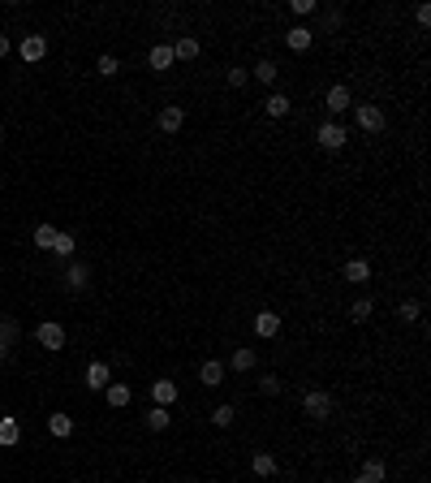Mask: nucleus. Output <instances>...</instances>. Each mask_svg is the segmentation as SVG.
<instances>
[{
  "instance_id": "nucleus-1",
  "label": "nucleus",
  "mask_w": 431,
  "mask_h": 483,
  "mask_svg": "<svg viewBox=\"0 0 431 483\" xmlns=\"http://www.w3.org/2000/svg\"><path fill=\"white\" fill-rule=\"evenodd\" d=\"M332 410H337V401H332V393H328V389H311L307 397H302V414H311L315 423L332 418Z\"/></svg>"
},
{
  "instance_id": "nucleus-15",
  "label": "nucleus",
  "mask_w": 431,
  "mask_h": 483,
  "mask_svg": "<svg viewBox=\"0 0 431 483\" xmlns=\"http://www.w3.org/2000/svg\"><path fill=\"white\" fill-rule=\"evenodd\" d=\"M341 277H345L349 285H366V281H371V264H366V259H349V264L341 268Z\"/></svg>"
},
{
  "instance_id": "nucleus-29",
  "label": "nucleus",
  "mask_w": 431,
  "mask_h": 483,
  "mask_svg": "<svg viewBox=\"0 0 431 483\" xmlns=\"http://www.w3.org/2000/svg\"><path fill=\"white\" fill-rule=\"evenodd\" d=\"M233 418H237V410L229 406V401H225V406H216V410H212V423H216V427H233Z\"/></svg>"
},
{
  "instance_id": "nucleus-12",
  "label": "nucleus",
  "mask_w": 431,
  "mask_h": 483,
  "mask_svg": "<svg viewBox=\"0 0 431 483\" xmlns=\"http://www.w3.org/2000/svg\"><path fill=\"white\" fill-rule=\"evenodd\" d=\"M130 397H134V389H130V384H121V380H113V384H108V389H104V401H108V406H113V410L130 406Z\"/></svg>"
},
{
  "instance_id": "nucleus-24",
  "label": "nucleus",
  "mask_w": 431,
  "mask_h": 483,
  "mask_svg": "<svg viewBox=\"0 0 431 483\" xmlns=\"http://www.w3.org/2000/svg\"><path fill=\"white\" fill-rule=\"evenodd\" d=\"M250 471H254V475H263V479H272V475H276V453H254Z\"/></svg>"
},
{
  "instance_id": "nucleus-3",
  "label": "nucleus",
  "mask_w": 431,
  "mask_h": 483,
  "mask_svg": "<svg viewBox=\"0 0 431 483\" xmlns=\"http://www.w3.org/2000/svg\"><path fill=\"white\" fill-rule=\"evenodd\" d=\"M354 121H358V130L379 134V130H384V108H379V104H354Z\"/></svg>"
},
{
  "instance_id": "nucleus-8",
  "label": "nucleus",
  "mask_w": 431,
  "mask_h": 483,
  "mask_svg": "<svg viewBox=\"0 0 431 483\" xmlns=\"http://www.w3.org/2000/svg\"><path fill=\"white\" fill-rule=\"evenodd\" d=\"M18 56L26 61V65H35V61L47 56V39H43V35H26V39L18 43Z\"/></svg>"
},
{
  "instance_id": "nucleus-35",
  "label": "nucleus",
  "mask_w": 431,
  "mask_h": 483,
  "mask_svg": "<svg viewBox=\"0 0 431 483\" xmlns=\"http://www.w3.org/2000/svg\"><path fill=\"white\" fill-rule=\"evenodd\" d=\"M289 9L298 13V18H307V13H315V0H289Z\"/></svg>"
},
{
  "instance_id": "nucleus-21",
  "label": "nucleus",
  "mask_w": 431,
  "mask_h": 483,
  "mask_svg": "<svg viewBox=\"0 0 431 483\" xmlns=\"http://www.w3.org/2000/svg\"><path fill=\"white\" fill-rule=\"evenodd\" d=\"M47 431H52L56 440H65V436H74V418L69 414H47Z\"/></svg>"
},
{
  "instance_id": "nucleus-18",
  "label": "nucleus",
  "mask_w": 431,
  "mask_h": 483,
  "mask_svg": "<svg viewBox=\"0 0 431 483\" xmlns=\"http://www.w3.org/2000/svg\"><path fill=\"white\" fill-rule=\"evenodd\" d=\"M263 108H267V117H289L294 100H289V95H280V91H272V95L263 100Z\"/></svg>"
},
{
  "instance_id": "nucleus-22",
  "label": "nucleus",
  "mask_w": 431,
  "mask_h": 483,
  "mask_svg": "<svg viewBox=\"0 0 431 483\" xmlns=\"http://www.w3.org/2000/svg\"><path fill=\"white\" fill-rule=\"evenodd\" d=\"M22 341V328L18 324H13V319L9 315H0V345H5V350H13V345H18Z\"/></svg>"
},
{
  "instance_id": "nucleus-10",
  "label": "nucleus",
  "mask_w": 431,
  "mask_h": 483,
  "mask_svg": "<svg viewBox=\"0 0 431 483\" xmlns=\"http://www.w3.org/2000/svg\"><path fill=\"white\" fill-rule=\"evenodd\" d=\"M177 397H181L177 380H155V384H151V401H155V406H164V410H168Z\"/></svg>"
},
{
  "instance_id": "nucleus-36",
  "label": "nucleus",
  "mask_w": 431,
  "mask_h": 483,
  "mask_svg": "<svg viewBox=\"0 0 431 483\" xmlns=\"http://www.w3.org/2000/svg\"><path fill=\"white\" fill-rule=\"evenodd\" d=\"M414 18H419V26H431V5H419V9H414Z\"/></svg>"
},
{
  "instance_id": "nucleus-28",
  "label": "nucleus",
  "mask_w": 431,
  "mask_h": 483,
  "mask_svg": "<svg viewBox=\"0 0 431 483\" xmlns=\"http://www.w3.org/2000/svg\"><path fill=\"white\" fill-rule=\"evenodd\" d=\"M56 237H60V229H52V224H39V229H35V246H39V250H52Z\"/></svg>"
},
{
  "instance_id": "nucleus-16",
  "label": "nucleus",
  "mask_w": 431,
  "mask_h": 483,
  "mask_svg": "<svg viewBox=\"0 0 431 483\" xmlns=\"http://www.w3.org/2000/svg\"><path fill=\"white\" fill-rule=\"evenodd\" d=\"M18 440H22V423L13 414H5V418H0V449H13Z\"/></svg>"
},
{
  "instance_id": "nucleus-11",
  "label": "nucleus",
  "mask_w": 431,
  "mask_h": 483,
  "mask_svg": "<svg viewBox=\"0 0 431 483\" xmlns=\"http://www.w3.org/2000/svg\"><path fill=\"white\" fill-rule=\"evenodd\" d=\"M159 130H164V134H177L181 130V125H186V112L177 108V104H164V108H159Z\"/></svg>"
},
{
  "instance_id": "nucleus-26",
  "label": "nucleus",
  "mask_w": 431,
  "mask_h": 483,
  "mask_svg": "<svg viewBox=\"0 0 431 483\" xmlns=\"http://www.w3.org/2000/svg\"><path fill=\"white\" fill-rule=\"evenodd\" d=\"M168 423H173V414H168L164 406H151V410H147V427H151V431H168Z\"/></svg>"
},
{
  "instance_id": "nucleus-32",
  "label": "nucleus",
  "mask_w": 431,
  "mask_h": 483,
  "mask_svg": "<svg viewBox=\"0 0 431 483\" xmlns=\"http://www.w3.org/2000/svg\"><path fill=\"white\" fill-rule=\"evenodd\" d=\"M52 255L69 259V255H74V233H60V237H56V246H52Z\"/></svg>"
},
{
  "instance_id": "nucleus-25",
  "label": "nucleus",
  "mask_w": 431,
  "mask_h": 483,
  "mask_svg": "<svg viewBox=\"0 0 431 483\" xmlns=\"http://www.w3.org/2000/svg\"><path fill=\"white\" fill-rule=\"evenodd\" d=\"M199 56V39H177V43H173V61H195Z\"/></svg>"
},
{
  "instance_id": "nucleus-19",
  "label": "nucleus",
  "mask_w": 431,
  "mask_h": 483,
  "mask_svg": "<svg viewBox=\"0 0 431 483\" xmlns=\"http://www.w3.org/2000/svg\"><path fill=\"white\" fill-rule=\"evenodd\" d=\"M147 65H151V69H159V74H164V69L173 65V47H168V43H155V47H151V52H147Z\"/></svg>"
},
{
  "instance_id": "nucleus-2",
  "label": "nucleus",
  "mask_w": 431,
  "mask_h": 483,
  "mask_svg": "<svg viewBox=\"0 0 431 483\" xmlns=\"http://www.w3.org/2000/svg\"><path fill=\"white\" fill-rule=\"evenodd\" d=\"M315 138H319V147H324V151H341L345 142H349V130H345L341 121H324L315 130Z\"/></svg>"
},
{
  "instance_id": "nucleus-20",
  "label": "nucleus",
  "mask_w": 431,
  "mask_h": 483,
  "mask_svg": "<svg viewBox=\"0 0 431 483\" xmlns=\"http://www.w3.org/2000/svg\"><path fill=\"white\" fill-rule=\"evenodd\" d=\"M276 74H280V65H276V61H272V56H263V61H259V65H254V69H250V78H259V83H263V87H272V83H276Z\"/></svg>"
},
{
  "instance_id": "nucleus-6",
  "label": "nucleus",
  "mask_w": 431,
  "mask_h": 483,
  "mask_svg": "<svg viewBox=\"0 0 431 483\" xmlns=\"http://www.w3.org/2000/svg\"><path fill=\"white\" fill-rule=\"evenodd\" d=\"M60 285H65L69 294H82V289L91 285V268L87 264H69L65 272H60Z\"/></svg>"
},
{
  "instance_id": "nucleus-13",
  "label": "nucleus",
  "mask_w": 431,
  "mask_h": 483,
  "mask_svg": "<svg viewBox=\"0 0 431 483\" xmlns=\"http://www.w3.org/2000/svg\"><path fill=\"white\" fill-rule=\"evenodd\" d=\"M285 43H289V52H307V47L315 43V30L311 26H294V30H285Z\"/></svg>"
},
{
  "instance_id": "nucleus-37",
  "label": "nucleus",
  "mask_w": 431,
  "mask_h": 483,
  "mask_svg": "<svg viewBox=\"0 0 431 483\" xmlns=\"http://www.w3.org/2000/svg\"><path fill=\"white\" fill-rule=\"evenodd\" d=\"M9 52H13V43H9L5 35H0V56H9Z\"/></svg>"
},
{
  "instance_id": "nucleus-23",
  "label": "nucleus",
  "mask_w": 431,
  "mask_h": 483,
  "mask_svg": "<svg viewBox=\"0 0 431 483\" xmlns=\"http://www.w3.org/2000/svg\"><path fill=\"white\" fill-rule=\"evenodd\" d=\"M254 363H259V354H254L250 345H242V350H233V372H254Z\"/></svg>"
},
{
  "instance_id": "nucleus-38",
  "label": "nucleus",
  "mask_w": 431,
  "mask_h": 483,
  "mask_svg": "<svg viewBox=\"0 0 431 483\" xmlns=\"http://www.w3.org/2000/svg\"><path fill=\"white\" fill-rule=\"evenodd\" d=\"M5 358H9V350H5V345H0V363H5Z\"/></svg>"
},
{
  "instance_id": "nucleus-5",
  "label": "nucleus",
  "mask_w": 431,
  "mask_h": 483,
  "mask_svg": "<svg viewBox=\"0 0 431 483\" xmlns=\"http://www.w3.org/2000/svg\"><path fill=\"white\" fill-rule=\"evenodd\" d=\"M324 108L332 112V121H337L341 117V112H349V108H354V95H349V87H328V95H324Z\"/></svg>"
},
{
  "instance_id": "nucleus-31",
  "label": "nucleus",
  "mask_w": 431,
  "mask_h": 483,
  "mask_svg": "<svg viewBox=\"0 0 431 483\" xmlns=\"http://www.w3.org/2000/svg\"><path fill=\"white\" fill-rule=\"evenodd\" d=\"M397 315H401V319H406V324H414V319H419V315H423V302H414V298H406V302H401V307H397Z\"/></svg>"
},
{
  "instance_id": "nucleus-39",
  "label": "nucleus",
  "mask_w": 431,
  "mask_h": 483,
  "mask_svg": "<svg viewBox=\"0 0 431 483\" xmlns=\"http://www.w3.org/2000/svg\"><path fill=\"white\" fill-rule=\"evenodd\" d=\"M0 142H5V130H0Z\"/></svg>"
},
{
  "instance_id": "nucleus-14",
  "label": "nucleus",
  "mask_w": 431,
  "mask_h": 483,
  "mask_svg": "<svg viewBox=\"0 0 431 483\" xmlns=\"http://www.w3.org/2000/svg\"><path fill=\"white\" fill-rule=\"evenodd\" d=\"M254 332H259L263 341H272V336L280 332V315L276 311H259V315H254Z\"/></svg>"
},
{
  "instance_id": "nucleus-30",
  "label": "nucleus",
  "mask_w": 431,
  "mask_h": 483,
  "mask_svg": "<svg viewBox=\"0 0 431 483\" xmlns=\"http://www.w3.org/2000/svg\"><path fill=\"white\" fill-rule=\"evenodd\" d=\"M117 69H121V61H117V56H108V52L95 61V74H100V78H113Z\"/></svg>"
},
{
  "instance_id": "nucleus-17",
  "label": "nucleus",
  "mask_w": 431,
  "mask_h": 483,
  "mask_svg": "<svg viewBox=\"0 0 431 483\" xmlns=\"http://www.w3.org/2000/svg\"><path fill=\"white\" fill-rule=\"evenodd\" d=\"M358 479H362V483H384V479H388V466L379 462V458H371V462H362Z\"/></svg>"
},
{
  "instance_id": "nucleus-27",
  "label": "nucleus",
  "mask_w": 431,
  "mask_h": 483,
  "mask_svg": "<svg viewBox=\"0 0 431 483\" xmlns=\"http://www.w3.org/2000/svg\"><path fill=\"white\" fill-rule=\"evenodd\" d=\"M371 315H375V302L371 298H358L354 307H349V319H354V324H366Z\"/></svg>"
},
{
  "instance_id": "nucleus-9",
  "label": "nucleus",
  "mask_w": 431,
  "mask_h": 483,
  "mask_svg": "<svg viewBox=\"0 0 431 483\" xmlns=\"http://www.w3.org/2000/svg\"><path fill=\"white\" fill-rule=\"evenodd\" d=\"M225 376H229V367L220 363V358H207V363L199 367V380L207 384V389H220V384H225Z\"/></svg>"
},
{
  "instance_id": "nucleus-33",
  "label": "nucleus",
  "mask_w": 431,
  "mask_h": 483,
  "mask_svg": "<svg viewBox=\"0 0 431 483\" xmlns=\"http://www.w3.org/2000/svg\"><path fill=\"white\" fill-rule=\"evenodd\" d=\"M259 393H263V397H276V393H280V380H276V376H263V380H259Z\"/></svg>"
},
{
  "instance_id": "nucleus-4",
  "label": "nucleus",
  "mask_w": 431,
  "mask_h": 483,
  "mask_svg": "<svg viewBox=\"0 0 431 483\" xmlns=\"http://www.w3.org/2000/svg\"><path fill=\"white\" fill-rule=\"evenodd\" d=\"M35 341H39L43 350H52V354H56L60 345H65V328H60L56 319H43V324L35 328Z\"/></svg>"
},
{
  "instance_id": "nucleus-34",
  "label": "nucleus",
  "mask_w": 431,
  "mask_h": 483,
  "mask_svg": "<svg viewBox=\"0 0 431 483\" xmlns=\"http://www.w3.org/2000/svg\"><path fill=\"white\" fill-rule=\"evenodd\" d=\"M246 83H250V69H237V65H233V69H229V87L237 91V87H246Z\"/></svg>"
},
{
  "instance_id": "nucleus-7",
  "label": "nucleus",
  "mask_w": 431,
  "mask_h": 483,
  "mask_svg": "<svg viewBox=\"0 0 431 483\" xmlns=\"http://www.w3.org/2000/svg\"><path fill=\"white\" fill-rule=\"evenodd\" d=\"M108 384H113V367H108L104 358H95V363L87 367V389H91V393H104Z\"/></svg>"
}]
</instances>
